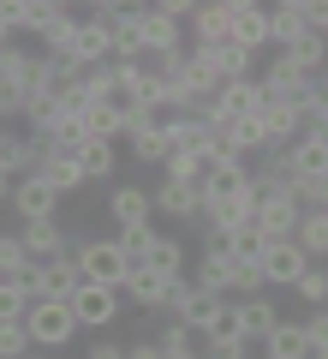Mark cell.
<instances>
[{
    "mask_svg": "<svg viewBox=\"0 0 328 359\" xmlns=\"http://www.w3.org/2000/svg\"><path fill=\"white\" fill-rule=\"evenodd\" d=\"M280 54H287V60L299 66L304 78H322V72H328V36H322V30H304V36H292Z\"/></svg>",
    "mask_w": 328,
    "mask_h": 359,
    "instance_id": "20",
    "label": "cell"
},
{
    "mask_svg": "<svg viewBox=\"0 0 328 359\" xmlns=\"http://www.w3.org/2000/svg\"><path fill=\"white\" fill-rule=\"evenodd\" d=\"M72 264L96 287H126V276H131V257L120 252L114 233H84V240H72Z\"/></svg>",
    "mask_w": 328,
    "mask_h": 359,
    "instance_id": "1",
    "label": "cell"
},
{
    "mask_svg": "<svg viewBox=\"0 0 328 359\" xmlns=\"http://www.w3.org/2000/svg\"><path fill=\"white\" fill-rule=\"evenodd\" d=\"M84 359H126V341H90Z\"/></svg>",
    "mask_w": 328,
    "mask_h": 359,
    "instance_id": "35",
    "label": "cell"
},
{
    "mask_svg": "<svg viewBox=\"0 0 328 359\" xmlns=\"http://www.w3.org/2000/svg\"><path fill=\"white\" fill-rule=\"evenodd\" d=\"M0 204H13V180L0 174Z\"/></svg>",
    "mask_w": 328,
    "mask_h": 359,
    "instance_id": "37",
    "label": "cell"
},
{
    "mask_svg": "<svg viewBox=\"0 0 328 359\" xmlns=\"http://www.w3.org/2000/svg\"><path fill=\"white\" fill-rule=\"evenodd\" d=\"M126 359H167V353H162L155 335H138V341H126Z\"/></svg>",
    "mask_w": 328,
    "mask_h": 359,
    "instance_id": "34",
    "label": "cell"
},
{
    "mask_svg": "<svg viewBox=\"0 0 328 359\" xmlns=\"http://www.w3.org/2000/svg\"><path fill=\"white\" fill-rule=\"evenodd\" d=\"M221 306H227L221 294H203V287L185 276V282H173V299H167V318H173V323H185L191 335H203V330L215 323V311H221Z\"/></svg>",
    "mask_w": 328,
    "mask_h": 359,
    "instance_id": "3",
    "label": "cell"
},
{
    "mask_svg": "<svg viewBox=\"0 0 328 359\" xmlns=\"http://www.w3.org/2000/svg\"><path fill=\"white\" fill-rule=\"evenodd\" d=\"M233 264H239V257H227V252H197V264H191V282H197L203 294L233 299Z\"/></svg>",
    "mask_w": 328,
    "mask_h": 359,
    "instance_id": "18",
    "label": "cell"
},
{
    "mask_svg": "<svg viewBox=\"0 0 328 359\" xmlns=\"http://www.w3.org/2000/svg\"><path fill=\"white\" fill-rule=\"evenodd\" d=\"M322 216H328V210H322Z\"/></svg>",
    "mask_w": 328,
    "mask_h": 359,
    "instance_id": "41",
    "label": "cell"
},
{
    "mask_svg": "<svg viewBox=\"0 0 328 359\" xmlns=\"http://www.w3.org/2000/svg\"><path fill=\"white\" fill-rule=\"evenodd\" d=\"M209 359H215V353H209Z\"/></svg>",
    "mask_w": 328,
    "mask_h": 359,
    "instance_id": "43",
    "label": "cell"
},
{
    "mask_svg": "<svg viewBox=\"0 0 328 359\" xmlns=\"http://www.w3.org/2000/svg\"><path fill=\"white\" fill-rule=\"evenodd\" d=\"M78 287H84V269L72 264V252H66V257H48V264L36 269V299H60V306H72Z\"/></svg>",
    "mask_w": 328,
    "mask_h": 359,
    "instance_id": "12",
    "label": "cell"
},
{
    "mask_svg": "<svg viewBox=\"0 0 328 359\" xmlns=\"http://www.w3.org/2000/svg\"><path fill=\"white\" fill-rule=\"evenodd\" d=\"M78 168H84L90 180H114V168H120V144L84 138V150H78Z\"/></svg>",
    "mask_w": 328,
    "mask_h": 359,
    "instance_id": "27",
    "label": "cell"
},
{
    "mask_svg": "<svg viewBox=\"0 0 328 359\" xmlns=\"http://www.w3.org/2000/svg\"><path fill=\"white\" fill-rule=\"evenodd\" d=\"M233 6H239V0H197V13H191V42H203V48L233 42Z\"/></svg>",
    "mask_w": 328,
    "mask_h": 359,
    "instance_id": "10",
    "label": "cell"
},
{
    "mask_svg": "<svg viewBox=\"0 0 328 359\" xmlns=\"http://www.w3.org/2000/svg\"><path fill=\"white\" fill-rule=\"evenodd\" d=\"M108 216H114V228H150V216H155L150 186H114V198H108Z\"/></svg>",
    "mask_w": 328,
    "mask_h": 359,
    "instance_id": "16",
    "label": "cell"
},
{
    "mask_svg": "<svg viewBox=\"0 0 328 359\" xmlns=\"http://www.w3.org/2000/svg\"><path fill=\"white\" fill-rule=\"evenodd\" d=\"M13 210H18V222H48L54 210H60V198L30 174V180H13Z\"/></svg>",
    "mask_w": 328,
    "mask_h": 359,
    "instance_id": "19",
    "label": "cell"
},
{
    "mask_svg": "<svg viewBox=\"0 0 328 359\" xmlns=\"http://www.w3.org/2000/svg\"><path fill=\"white\" fill-rule=\"evenodd\" d=\"M269 30H275V48H287L292 36L311 30V0H275L269 6Z\"/></svg>",
    "mask_w": 328,
    "mask_h": 359,
    "instance_id": "21",
    "label": "cell"
},
{
    "mask_svg": "<svg viewBox=\"0 0 328 359\" xmlns=\"http://www.w3.org/2000/svg\"><path fill=\"white\" fill-rule=\"evenodd\" d=\"M316 90H322V102H328V72H322V78H316Z\"/></svg>",
    "mask_w": 328,
    "mask_h": 359,
    "instance_id": "38",
    "label": "cell"
},
{
    "mask_svg": "<svg viewBox=\"0 0 328 359\" xmlns=\"http://www.w3.org/2000/svg\"><path fill=\"white\" fill-rule=\"evenodd\" d=\"M150 198H155V216H167V222H203V192H197V186L162 180Z\"/></svg>",
    "mask_w": 328,
    "mask_h": 359,
    "instance_id": "14",
    "label": "cell"
},
{
    "mask_svg": "<svg viewBox=\"0 0 328 359\" xmlns=\"http://www.w3.org/2000/svg\"><path fill=\"white\" fill-rule=\"evenodd\" d=\"M299 245H304V257H311V264H328V216H322V210H304Z\"/></svg>",
    "mask_w": 328,
    "mask_h": 359,
    "instance_id": "29",
    "label": "cell"
},
{
    "mask_svg": "<svg viewBox=\"0 0 328 359\" xmlns=\"http://www.w3.org/2000/svg\"><path fill=\"white\" fill-rule=\"evenodd\" d=\"M24 335H30V347H36V353H54V347H72L84 330H78L72 306H60V299H30Z\"/></svg>",
    "mask_w": 328,
    "mask_h": 359,
    "instance_id": "2",
    "label": "cell"
},
{
    "mask_svg": "<svg viewBox=\"0 0 328 359\" xmlns=\"http://www.w3.org/2000/svg\"><path fill=\"white\" fill-rule=\"evenodd\" d=\"M322 36H328V30H322Z\"/></svg>",
    "mask_w": 328,
    "mask_h": 359,
    "instance_id": "42",
    "label": "cell"
},
{
    "mask_svg": "<svg viewBox=\"0 0 328 359\" xmlns=\"http://www.w3.org/2000/svg\"><path fill=\"white\" fill-rule=\"evenodd\" d=\"M120 299H126V306H138L143 318H167V299H173V282H167V276H155V269L143 264V269H131V276H126Z\"/></svg>",
    "mask_w": 328,
    "mask_h": 359,
    "instance_id": "7",
    "label": "cell"
},
{
    "mask_svg": "<svg viewBox=\"0 0 328 359\" xmlns=\"http://www.w3.org/2000/svg\"><path fill=\"white\" fill-rule=\"evenodd\" d=\"M203 347H209L215 359H245L251 335H245V323H239V299H227V306L215 311V323L203 330Z\"/></svg>",
    "mask_w": 328,
    "mask_h": 359,
    "instance_id": "8",
    "label": "cell"
},
{
    "mask_svg": "<svg viewBox=\"0 0 328 359\" xmlns=\"http://www.w3.org/2000/svg\"><path fill=\"white\" fill-rule=\"evenodd\" d=\"M287 162L299 180H328V138L322 132H299V138L287 144Z\"/></svg>",
    "mask_w": 328,
    "mask_h": 359,
    "instance_id": "17",
    "label": "cell"
},
{
    "mask_svg": "<svg viewBox=\"0 0 328 359\" xmlns=\"http://www.w3.org/2000/svg\"><path fill=\"white\" fill-rule=\"evenodd\" d=\"M131 156H138L143 168H167V156H173V138H167V126H150V132H131Z\"/></svg>",
    "mask_w": 328,
    "mask_h": 359,
    "instance_id": "25",
    "label": "cell"
},
{
    "mask_svg": "<svg viewBox=\"0 0 328 359\" xmlns=\"http://www.w3.org/2000/svg\"><path fill=\"white\" fill-rule=\"evenodd\" d=\"M18 240H24V252L36 257V264H48V257H66V252H72V233L60 228V216H48V222H18Z\"/></svg>",
    "mask_w": 328,
    "mask_h": 359,
    "instance_id": "13",
    "label": "cell"
},
{
    "mask_svg": "<svg viewBox=\"0 0 328 359\" xmlns=\"http://www.w3.org/2000/svg\"><path fill=\"white\" fill-rule=\"evenodd\" d=\"M114 240H120V252L131 257V269H143L150 264V245H155V228H114Z\"/></svg>",
    "mask_w": 328,
    "mask_h": 359,
    "instance_id": "31",
    "label": "cell"
},
{
    "mask_svg": "<svg viewBox=\"0 0 328 359\" xmlns=\"http://www.w3.org/2000/svg\"><path fill=\"white\" fill-rule=\"evenodd\" d=\"M24 264H36V257L24 252V240H18V228H13V233H0V282H13V276H18Z\"/></svg>",
    "mask_w": 328,
    "mask_h": 359,
    "instance_id": "32",
    "label": "cell"
},
{
    "mask_svg": "<svg viewBox=\"0 0 328 359\" xmlns=\"http://www.w3.org/2000/svg\"><path fill=\"white\" fill-rule=\"evenodd\" d=\"M233 42H239L245 54L275 48V30H269V6H257V0H239V6H233Z\"/></svg>",
    "mask_w": 328,
    "mask_h": 359,
    "instance_id": "11",
    "label": "cell"
},
{
    "mask_svg": "<svg viewBox=\"0 0 328 359\" xmlns=\"http://www.w3.org/2000/svg\"><path fill=\"white\" fill-rule=\"evenodd\" d=\"M257 264H263L269 294H275V287H280V294H292V282H299L304 269H311V257H304V245H299V240H269Z\"/></svg>",
    "mask_w": 328,
    "mask_h": 359,
    "instance_id": "5",
    "label": "cell"
},
{
    "mask_svg": "<svg viewBox=\"0 0 328 359\" xmlns=\"http://www.w3.org/2000/svg\"><path fill=\"white\" fill-rule=\"evenodd\" d=\"M162 353H167V347H162ZM167 359H209V353H197V347H185V353H167Z\"/></svg>",
    "mask_w": 328,
    "mask_h": 359,
    "instance_id": "36",
    "label": "cell"
},
{
    "mask_svg": "<svg viewBox=\"0 0 328 359\" xmlns=\"http://www.w3.org/2000/svg\"><path fill=\"white\" fill-rule=\"evenodd\" d=\"M84 126H90V138H101V144H120V138H126V114H120L114 102L84 108Z\"/></svg>",
    "mask_w": 328,
    "mask_h": 359,
    "instance_id": "28",
    "label": "cell"
},
{
    "mask_svg": "<svg viewBox=\"0 0 328 359\" xmlns=\"http://www.w3.org/2000/svg\"><path fill=\"white\" fill-rule=\"evenodd\" d=\"M36 347H30L24 323H0V359H30Z\"/></svg>",
    "mask_w": 328,
    "mask_h": 359,
    "instance_id": "33",
    "label": "cell"
},
{
    "mask_svg": "<svg viewBox=\"0 0 328 359\" xmlns=\"http://www.w3.org/2000/svg\"><path fill=\"white\" fill-rule=\"evenodd\" d=\"M292 294H299L311 311H328V264H311L299 282H292Z\"/></svg>",
    "mask_w": 328,
    "mask_h": 359,
    "instance_id": "30",
    "label": "cell"
},
{
    "mask_svg": "<svg viewBox=\"0 0 328 359\" xmlns=\"http://www.w3.org/2000/svg\"><path fill=\"white\" fill-rule=\"evenodd\" d=\"M36 180L48 186L54 198H72V192H84V186H90V174L78 168V156H60V150H48V156H42Z\"/></svg>",
    "mask_w": 328,
    "mask_h": 359,
    "instance_id": "15",
    "label": "cell"
},
{
    "mask_svg": "<svg viewBox=\"0 0 328 359\" xmlns=\"http://www.w3.org/2000/svg\"><path fill=\"white\" fill-rule=\"evenodd\" d=\"M311 359H328V341H322V347H311Z\"/></svg>",
    "mask_w": 328,
    "mask_h": 359,
    "instance_id": "39",
    "label": "cell"
},
{
    "mask_svg": "<svg viewBox=\"0 0 328 359\" xmlns=\"http://www.w3.org/2000/svg\"><path fill=\"white\" fill-rule=\"evenodd\" d=\"M215 72H221V84H245V78H257V54H245L239 42H221L215 48Z\"/></svg>",
    "mask_w": 328,
    "mask_h": 359,
    "instance_id": "26",
    "label": "cell"
},
{
    "mask_svg": "<svg viewBox=\"0 0 328 359\" xmlns=\"http://www.w3.org/2000/svg\"><path fill=\"white\" fill-rule=\"evenodd\" d=\"M299 222H304V204L299 198H257V233L263 240H299Z\"/></svg>",
    "mask_w": 328,
    "mask_h": 359,
    "instance_id": "9",
    "label": "cell"
},
{
    "mask_svg": "<svg viewBox=\"0 0 328 359\" xmlns=\"http://www.w3.org/2000/svg\"><path fill=\"white\" fill-rule=\"evenodd\" d=\"M185 240L179 233H155V245H150V269L155 276H167V282H185Z\"/></svg>",
    "mask_w": 328,
    "mask_h": 359,
    "instance_id": "23",
    "label": "cell"
},
{
    "mask_svg": "<svg viewBox=\"0 0 328 359\" xmlns=\"http://www.w3.org/2000/svg\"><path fill=\"white\" fill-rule=\"evenodd\" d=\"M120 311H126V299H120V287H96V282H84L72 294V318H78V330H114L120 323Z\"/></svg>",
    "mask_w": 328,
    "mask_h": 359,
    "instance_id": "4",
    "label": "cell"
},
{
    "mask_svg": "<svg viewBox=\"0 0 328 359\" xmlns=\"http://www.w3.org/2000/svg\"><path fill=\"white\" fill-rule=\"evenodd\" d=\"M0 13H6V25H13L18 36H36L42 42L72 6H66V0H0Z\"/></svg>",
    "mask_w": 328,
    "mask_h": 359,
    "instance_id": "6",
    "label": "cell"
},
{
    "mask_svg": "<svg viewBox=\"0 0 328 359\" xmlns=\"http://www.w3.org/2000/svg\"><path fill=\"white\" fill-rule=\"evenodd\" d=\"M239 323H245V335H251V341H269V335H275V323H280V306L275 299H239Z\"/></svg>",
    "mask_w": 328,
    "mask_h": 359,
    "instance_id": "24",
    "label": "cell"
},
{
    "mask_svg": "<svg viewBox=\"0 0 328 359\" xmlns=\"http://www.w3.org/2000/svg\"><path fill=\"white\" fill-rule=\"evenodd\" d=\"M263 359H311V335H304V318H280L275 335L263 341Z\"/></svg>",
    "mask_w": 328,
    "mask_h": 359,
    "instance_id": "22",
    "label": "cell"
},
{
    "mask_svg": "<svg viewBox=\"0 0 328 359\" xmlns=\"http://www.w3.org/2000/svg\"><path fill=\"white\" fill-rule=\"evenodd\" d=\"M30 359H54V353H30Z\"/></svg>",
    "mask_w": 328,
    "mask_h": 359,
    "instance_id": "40",
    "label": "cell"
}]
</instances>
